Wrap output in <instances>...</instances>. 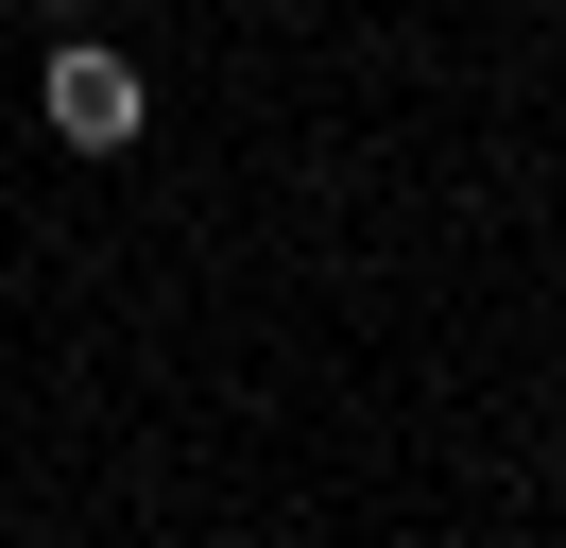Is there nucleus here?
<instances>
[{
  "mask_svg": "<svg viewBox=\"0 0 566 548\" xmlns=\"http://www.w3.org/2000/svg\"><path fill=\"white\" fill-rule=\"evenodd\" d=\"M35 18H86V0H35Z\"/></svg>",
  "mask_w": 566,
  "mask_h": 548,
  "instance_id": "2",
  "label": "nucleus"
},
{
  "mask_svg": "<svg viewBox=\"0 0 566 548\" xmlns=\"http://www.w3.org/2000/svg\"><path fill=\"white\" fill-rule=\"evenodd\" d=\"M35 103H52V137H70V155H138V120H155V86H138V68L104 52V34H70Z\"/></svg>",
  "mask_w": 566,
  "mask_h": 548,
  "instance_id": "1",
  "label": "nucleus"
}]
</instances>
